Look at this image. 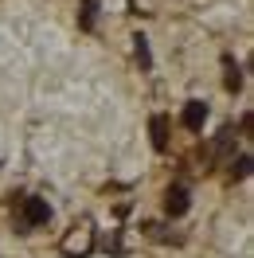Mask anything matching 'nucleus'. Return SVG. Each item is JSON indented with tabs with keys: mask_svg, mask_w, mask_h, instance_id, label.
Wrapping results in <instances>:
<instances>
[{
	"mask_svg": "<svg viewBox=\"0 0 254 258\" xmlns=\"http://www.w3.org/2000/svg\"><path fill=\"white\" fill-rule=\"evenodd\" d=\"M51 223V204L39 200V196H24L20 200V235H28L32 227Z\"/></svg>",
	"mask_w": 254,
	"mask_h": 258,
	"instance_id": "f257e3e1",
	"label": "nucleus"
},
{
	"mask_svg": "<svg viewBox=\"0 0 254 258\" xmlns=\"http://www.w3.org/2000/svg\"><path fill=\"white\" fill-rule=\"evenodd\" d=\"M188 208H192V188L184 180L168 184V188H164V215H168V219H180V215H188Z\"/></svg>",
	"mask_w": 254,
	"mask_h": 258,
	"instance_id": "f03ea898",
	"label": "nucleus"
},
{
	"mask_svg": "<svg viewBox=\"0 0 254 258\" xmlns=\"http://www.w3.org/2000/svg\"><path fill=\"white\" fill-rule=\"evenodd\" d=\"M207 117H211V110H207V102H200V98H192V102H184V110H180V125L188 129V133H200Z\"/></svg>",
	"mask_w": 254,
	"mask_h": 258,
	"instance_id": "7ed1b4c3",
	"label": "nucleus"
},
{
	"mask_svg": "<svg viewBox=\"0 0 254 258\" xmlns=\"http://www.w3.org/2000/svg\"><path fill=\"white\" fill-rule=\"evenodd\" d=\"M223 86H227V94H238V90H242V67L235 63L231 51H223Z\"/></svg>",
	"mask_w": 254,
	"mask_h": 258,
	"instance_id": "20e7f679",
	"label": "nucleus"
},
{
	"mask_svg": "<svg viewBox=\"0 0 254 258\" xmlns=\"http://www.w3.org/2000/svg\"><path fill=\"white\" fill-rule=\"evenodd\" d=\"M149 137L157 153H168V113H153L149 117Z\"/></svg>",
	"mask_w": 254,
	"mask_h": 258,
	"instance_id": "39448f33",
	"label": "nucleus"
},
{
	"mask_svg": "<svg viewBox=\"0 0 254 258\" xmlns=\"http://www.w3.org/2000/svg\"><path fill=\"white\" fill-rule=\"evenodd\" d=\"M90 246H94V239H90V231H82V235H71V239H63V254H90Z\"/></svg>",
	"mask_w": 254,
	"mask_h": 258,
	"instance_id": "423d86ee",
	"label": "nucleus"
},
{
	"mask_svg": "<svg viewBox=\"0 0 254 258\" xmlns=\"http://www.w3.org/2000/svg\"><path fill=\"white\" fill-rule=\"evenodd\" d=\"M79 28L82 32H94L98 28V0H82L79 4Z\"/></svg>",
	"mask_w": 254,
	"mask_h": 258,
	"instance_id": "0eeeda50",
	"label": "nucleus"
},
{
	"mask_svg": "<svg viewBox=\"0 0 254 258\" xmlns=\"http://www.w3.org/2000/svg\"><path fill=\"white\" fill-rule=\"evenodd\" d=\"M133 55H137L141 71H153V51H149V39H145V35H133Z\"/></svg>",
	"mask_w": 254,
	"mask_h": 258,
	"instance_id": "6e6552de",
	"label": "nucleus"
},
{
	"mask_svg": "<svg viewBox=\"0 0 254 258\" xmlns=\"http://www.w3.org/2000/svg\"><path fill=\"white\" fill-rule=\"evenodd\" d=\"M250 176V153H238L231 161V180H246Z\"/></svg>",
	"mask_w": 254,
	"mask_h": 258,
	"instance_id": "1a4fd4ad",
	"label": "nucleus"
},
{
	"mask_svg": "<svg viewBox=\"0 0 254 258\" xmlns=\"http://www.w3.org/2000/svg\"><path fill=\"white\" fill-rule=\"evenodd\" d=\"M231 145H235V129L227 125L219 137H215V153H219V157H227V153H231Z\"/></svg>",
	"mask_w": 254,
	"mask_h": 258,
	"instance_id": "9d476101",
	"label": "nucleus"
}]
</instances>
